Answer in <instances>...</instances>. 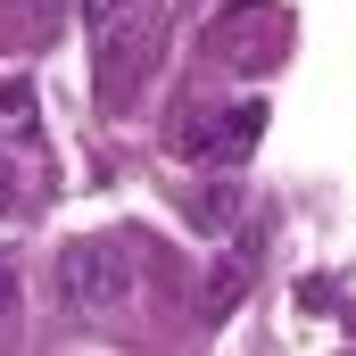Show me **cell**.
I'll return each mask as SVG.
<instances>
[{
	"label": "cell",
	"instance_id": "obj_4",
	"mask_svg": "<svg viewBox=\"0 0 356 356\" xmlns=\"http://www.w3.org/2000/svg\"><path fill=\"white\" fill-rule=\"evenodd\" d=\"M42 116H33V83H8L0 91V141H33Z\"/></svg>",
	"mask_w": 356,
	"mask_h": 356
},
{
	"label": "cell",
	"instance_id": "obj_6",
	"mask_svg": "<svg viewBox=\"0 0 356 356\" xmlns=\"http://www.w3.org/2000/svg\"><path fill=\"white\" fill-rule=\"evenodd\" d=\"M8 315H17V266L0 257V332H8Z\"/></svg>",
	"mask_w": 356,
	"mask_h": 356
},
{
	"label": "cell",
	"instance_id": "obj_2",
	"mask_svg": "<svg viewBox=\"0 0 356 356\" xmlns=\"http://www.w3.org/2000/svg\"><path fill=\"white\" fill-rule=\"evenodd\" d=\"M257 133H266V99H232L224 116H207V124L191 133V158H216V166H241V158L257 149Z\"/></svg>",
	"mask_w": 356,
	"mask_h": 356
},
{
	"label": "cell",
	"instance_id": "obj_5",
	"mask_svg": "<svg viewBox=\"0 0 356 356\" xmlns=\"http://www.w3.org/2000/svg\"><path fill=\"white\" fill-rule=\"evenodd\" d=\"M133 0H83V33H116Z\"/></svg>",
	"mask_w": 356,
	"mask_h": 356
},
{
	"label": "cell",
	"instance_id": "obj_1",
	"mask_svg": "<svg viewBox=\"0 0 356 356\" xmlns=\"http://www.w3.org/2000/svg\"><path fill=\"white\" fill-rule=\"evenodd\" d=\"M133 298H141V257L116 232L75 241L58 257V307H67V323H116V315H133Z\"/></svg>",
	"mask_w": 356,
	"mask_h": 356
},
{
	"label": "cell",
	"instance_id": "obj_7",
	"mask_svg": "<svg viewBox=\"0 0 356 356\" xmlns=\"http://www.w3.org/2000/svg\"><path fill=\"white\" fill-rule=\"evenodd\" d=\"M8 207H17V175L0 166V216H8Z\"/></svg>",
	"mask_w": 356,
	"mask_h": 356
},
{
	"label": "cell",
	"instance_id": "obj_3",
	"mask_svg": "<svg viewBox=\"0 0 356 356\" xmlns=\"http://www.w3.org/2000/svg\"><path fill=\"white\" fill-rule=\"evenodd\" d=\"M241 216H249V191H241V182H207V191H191V224H199L207 241H232Z\"/></svg>",
	"mask_w": 356,
	"mask_h": 356
}]
</instances>
